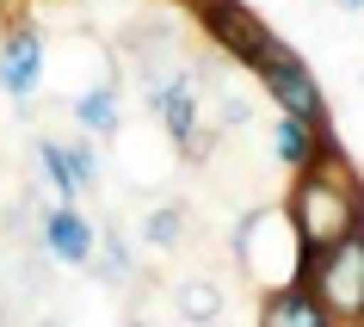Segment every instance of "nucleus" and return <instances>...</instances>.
<instances>
[{"instance_id":"obj_5","label":"nucleus","mask_w":364,"mask_h":327,"mask_svg":"<svg viewBox=\"0 0 364 327\" xmlns=\"http://www.w3.org/2000/svg\"><path fill=\"white\" fill-rule=\"evenodd\" d=\"M149 112L167 124V136H173V149L186 154V161H204V154L216 149V130L204 124V87H198V68H173L161 87H154V99H149Z\"/></svg>"},{"instance_id":"obj_8","label":"nucleus","mask_w":364,"mask_h":327,"mask_svg":"<svg viewBox=\"0 0 364 327\" xmlns=\"http://www.w3.org/2000/svg\"><path fill=\"white\" fill-rule=\"evenodd\" d=\"M43 62H50V50H43L38 25H13L0 38V87H6V99L19 112H31V93L43 87Z\"/></svg>"},{"instance_id":"obj_3","label":"nucleus","mask_w":364,"mask_h":327,"mask_svg":"<svg viewBox=\"0 0 364 327\" xmlns=\"http://www.w3.org/2000/svg\"><path fill=\"white\" fill-rule=\"evenodd\" d=\"M303 284L315 290V303H321L340 327H358L364 321V223L352 235H340L333 247L309 253Z\"/></svg>"},{"instance_id":"obj_15","label":"nucleus","mask_w":364,"mask_h":327,"mask_svg":"<svg viewBox=\"0 0 364 327\" xmlns=\"http://www.w3.org/2000/svg\"><path fill=\"white\" fill-rule=\"evenodd\" d=\"M62 161H68V179L80 186V198L105 186V161H99V149H93V136H87V130L62 142Z\"/></svg>"},{"instance_id":"obj_4","label":"nucleus","mask_w":364,"mask_h":327,"mask_svg":"<svg viewBox=\"0 0 364 327\" xmlns=\"http://www.w3.org/2000/svg\"><path fill=\"white\" fill-rule=\"evenodd\" d=\"M253 75L266 87L272 112H296V117H309V124H327V93H321V80H315V68H309L278 31H272L266 50L253 56Z\"/></svg>"},{"instance_id":"obj_14","label":"nucleus","mask_w":364,"mask_h":327,"mask_svg":"<svg viewBox=\"0 0 364 327\" xmlns=\"http://www.w3.org/2000/svg\"><path fill=\"white\" fill-rule=\"evenodd\" d=\"M186 235H192V216H186V204H154V210L142 216V241H149L154 253H173Z\"/></svg>"},{"instance_id":"obj_18","label":"nucleus","mask_w":364,"mask_h":327,"mask_svg":"<svg viewBox=\"0 0 364 327\" xmlns=\"http://www.w3.org/2000/svg\"><path fill=\"white\" fill-rule=\"evenodd\" d=\"M333 6H346V13H364V0H333Z\"/></svg>"},{"instance_id":"obj_11","label":"nucleus","mask_w":364,"mask_h":327,"mask_svg":"<svg viewBox=\"0 0 364 327\" xmlns=\"http://www.w3.org/2000/svg\"><path fill=\"white\" fill-rule=\"evenodd\" d=\"M75 124L87 136H117V124H124V93H117V80H99L87 93H75Z\"/></svg>"},{"instance_id":"obj_2","label":"nucleus","mask_w":364,"mask_h":327,"mask_svg":"<svg viewBox=\"0 0 364 327\" xmlns=\"http://www.w3.org/2000/svg\"><path fill=\"white\" fill-rule=\"evenodd\" d=\"M229 259L241 272V284L253 296H266V290H284V284H303V266H309V247L296 241L290 229L284 204H259L235 223L229 235Z\"/></svg>"},{"instance_id":"obj_1","label":"nucleus","mask_w":364,"mask_h":327,"mask_svg":"<svg viewBox=\"0 0 364 327\" xmlns=\"http://www.w3.org/2000/svg\"><path fill=\"white\" fill-rule=\"evenodd\" d=\"M284 216L290 229H296V241H303L309 253L333 247L340 235H352L364 223V179L358 167L346 161V149L333 142V149H321L309 167H296L284 186Z\"/></svg>"},{"instance_id":"obj_17","label":"nucleus","mask_w":364,"mask_h":327,"mask_svg":"<svg viewBox=\"0 0 364 327\" xmlns=\"http://www.w3.org/2000/svg\"><path fill=\"white\" fill-rule=\"evenodd\" d=\"M204 99H210V130H247L253 124V99H241L235 87H204Z\"/></svg>"},{"instance_id":"obj_7","label":"nucleus","mask_w":364,"mask_h":327,"mask_svg":"<svg viewBox=\"0 0 364 327\" xmlns=\"http://www.w3.org/2000/svg\"><path fill=\"white\" fill-rule=\"evenodd\" d=\"M38 247L50 253L56 266L87 272V266H93V247H99V223L80 210V204H50L43 223H38Z\"/></svg>"},{"instance_id":"obj_9","label":"nucleus","mask_w":364,"mask_h":327,"mask_svg":"<svg viewBox=\"0 0 364 327\" xmlns=\"http://www.w3.org/2000/svg\"><path fill=\"white\" fill-rule=\"evenodd\" d=\"M321 149H333V124H309V117H296V112L272 117V161H278L284 173L309 167Z\"/></svg>"},{"instance_id":"obj_10","label":"nucleus","mask_w":364,"mask_h":327,"mask_svg":"<svg viewBox=\"0 0 364 327\" xmlns=\"http://www.w3.org/2000/svg\"><path fill=\"white\" fill-rule=\"evenodd\" d=\"M259 327H340V321L315 303L309 284H284V290H266L259 296Z\"/></svg>"},{"instance_id":"obj_19","label":"nucleus","mask_w":364,"mask_h":327,"mask_svg":"<svg viewBox=\"0 0 364 327\" xmlns=\"http://www.w3.org/2000/svg\"><path fill=\"white\" fill-rule=\"evenodd\" d=\"M124 327H149V321H124Z\"/></svg>"},{"instance_id":"obj_12","label":"nucleus","mask_w":364,"mask_h":327,"mask_svg":"<svg viewBox=\"0 0 364 327\" xmlns=\"http://www.w3.org/2000/svg\"><path fill=\"white\" fill-rule=\"evenodd\" d=\"M173 303H179V315L198 321V327H216V321H223V284L204 278V272L179 278V284H173Z\"/></svg>"},{"instance_id":"obj_6","label":"nucleus","mask_w":364,"mask_h":327,"mask_svg":"<svg viewBox=\"0 0 364 327\" xmlns=\"http://www.w3.org/2000/svg\"><path fill=\"white\" fill-rule=\"evenodd\" d=\"M186 6H192V19L204 25V38L216 43V56L253 68V56H259L266 38H272V25L253 13L247 0H186Z\"/></svg>"},{"instance_id":"obj_16","label":"nucleus","mask_w":364,"mask_h":327,"mask_svg":"<svg viewBox=\"0 0 364 327\" xmlns=\"http://www.w3.org/2000/svg\"><path fill=\"white\" fill-rule=\"evenodd\" d=\"M38 167H43V179H50V192H56V204H80V186L68 179V161H62V142L56 136H38Z\"/></svg>"},{"instance_id":"obj_22","label":"nucleus","mask_w":364,"mask_h":327,"mask_svg":"<svg viewBox=\"0 0 364 327\" xmlns=\"http://www.w3.org/2000/svg\"><path fill=\"white\" fill-rule=\"evenodd\" d=\"M358 327H364V321H358Z\"/></svg>"},{"instance_id":"obj_20","label":"nucleus","mask_w":364,"mask_h":327,"mask_svg":"<svg viewBox=\"0 0 364 327\" xmlns=\"http://www.w3.org/2000/svg\"><path fill=\"white\" fill-rule=\"evenodd\" d=\"M38 327H62V321H38Z\"/></svg>"},{"instance_id":"obj_13","label":"nucleus","mask_w":364,"mask_h":327,"mask_svg":"<svg viewBox=\"0 0 364 327\" xmlns=\"http://www.w3.org/2000/svg\"><path fill=\"white\" fill-rule=\"evenodd\" d=\"M87 272H99V278H105L112 290H130V284H136L130 241H124L117 229H99V247H93V266H87Z\"/></svg>"},{"instance_id":"obj_21","label":"nucleus","mask_w":364,"mask_h":327,"mask_svg":"<svg viewBox=\"0 0 364 327\" xmlns=\"http://www.w3.org/2000/svg\"><path fill=\"white\" fill-rule=\"evenodd\" d=\"M0 6H19V0H0Z\"/></svg>"}]
</instances>
